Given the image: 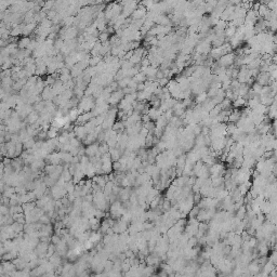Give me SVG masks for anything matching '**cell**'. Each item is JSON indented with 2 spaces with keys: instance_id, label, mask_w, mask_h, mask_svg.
<instances>
[{
  "instance_id": "3957f363",
  "label": "cell",
  "mask_w": 277,
  "mask_h": 277,
  "mask_svg": "<svg viewBox=\"0 0 277 277\" xmlns=\"http://www.w3.org/2000/svg\"><path fill=\"white\" fill-rule=\"evenodd\" d=\"M246 104V100L244 99V98H238V99H236L235 101H234V107H236V109H239L240 107H244V105Z\"/></svg>"
},
{
  "instance_id": "277c9868",
  "label": "cell",
  "mask_w": 277,
  "mask_h": 277,
  "mask_svg": "<svg viewBox=\"0 0 277 277\" xmlns=\"http://www.w3.org/2000/svg\"><path fill=\"white\" fill-rule=\"evenodd\" d=\"M58 132V129L51 127V128L48 130V132H47L48 133V139H56Z\"/></svg>"
},
{
  "instance_id": "5b68a950",
  "label": "cell",
  "mask_w": 277,
  "mask_h": 277,
  "mask_svg": "<svg viewBox=\"0 0 277 277\" xmlns=\"http://www.w3.org/2000/svg\"><path fill=\"white\" fill-rule=\"evenodd\" d=\"M62 241V239H61V236L58 235V234H55V235H52L51 236V243L53 245H58Z\"/></svg>"
},
{
  "instance_id": "7a4b0ae2",
  "label": "cell",
  "mask_w": 277,
  "mask_h": 277,
  "mask_svg": "<svg viewBox=\"0 0 277 277\" xmlns=\"http://www.w3.org/2000/svg\"><path fill=\"white\" fill-rule=\"evenodd\" d=\"M35 27H36V23H30V24H26L23 25V35L25 37L28 36L29 34H32L35 30Z\"/></svg>"
},
{
  "instance_id": "6da1fadb",
  "label": "cell",
  "mask_w": 277,
  "mask_h": 277,
  "mask_svg": "<svg viewBox=\"0 0 277 277\" xmlns=\"http://www.w3.org/2000/svg\"><path fill=\"white\" fill-rule=\"evenodd\" d=\"M30 41H32V39L28 37H24V38H22V39H20V40L17 41L19 49H22V50L28 49L29 45H30Z\"/></svg>"
}]
</instances>
